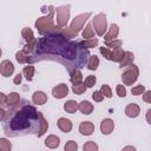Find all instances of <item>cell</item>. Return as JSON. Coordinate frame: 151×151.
<instances>
[{
  "label": "cell",
  "mask_w": 151,
  "mask_h": 151,
  "mask_svg": "<svg viewBox=\"0 0 151 151\" xmlns=\"http://www.w3.org/2000/svg\"><path fill=\"white\" fill-rule=\"evenodd\" d=\"M96 81H97L96 76H87V77L85 78L84 84H85V86H86V87H92V86H94Z\"/></svg>",
  "instance_id": "36"
},
{
  "label": "cell",
  "mask_w": 151,
  "mask_h": 151,
  "mask_svg": "<svg viewBox=\"0 0 151 151\" xmlns=\"http://www.w3.org/2000/svg\"><path fill=\"white\" fill-rule=\"evenodd\" d=\"M39 125H40V127H39L38 137H41V136L45 134V132H46L47 129H48V123H47V120L45 119V117L42 116L41 112H40V123H39Z\"/></svg>",
  "instance_id": "23"
},
{
  "label": "cell",
  "mask_w": 151,
  "mask_h": 151,
  "mask_svg": "<svg viewBox=\"0 0 151 151\" xmlns=\"http://www.w3.org/2000/svg\"><path fill=\"white\" fill-rule=\"evenodd\" d=\"M0 98H1V107L4 109V106L7 104V97H6V94L5 93H0Z\"/></svg>",
  "instance_id": "41"
},
{
  "label": "cell",
  "mask_w": 151,
  "mask_h": 151,
  "mask_svg": "<svg viewBox=\"0 0 151 151\" xmlns=\"http://www.w3.org/2000/svg\"><path fill=\"white\" fill-rule=\"evenodd\" d=\"M70 5H64L60 7H57V26L59 28H64L70 19Z\"/></svg>",
  "instance_id": "6"
},
{
  "label": "cell",
  "mask_w": 151,
  "mask_h": 151,
  "mask_svg": "<svg viewBox=\"0 0 151 151\" xmlns=\"http://www.w3.org/2000/svg\"><path fill=\"white\" fill-rule=\"evenodd\" d=\"M32 100L37 105H44L47 101V96L42 91H35L33 93V96H32Z\"/></svg>",
  "instance_id": "14"
},
{
  "label": "cell",
  "mask_w": 151,
  "mask_h": 151,
  "mask_svg": "<svg viewBox=\"0 0 151 151\" xmlns=\"http://www.w3.org/2000/svg\"><path fill=\"white\" fill-rule=\"evenodd\" d=\"M78 150V144L74 140H68L66 142L64 146V151H77Z\"/></svg>",
  "instance_id": "33"
},
{
  "label": "cell",
  "mask_w": 151,
  "mask_h": 151,
  "mask_svg": "<svg viewBox=\"0 0 151 151\" xmlns=\"http://www.w3.org/2000/svg\"><path fill=\"white\" fill-rule=\"evenodd\" d=\"M21 78H22V76H21L20 73H18V74L14 77V79H13V83H14L15 85H19V84L21 83Z\"/></svg>",
  "instance_id": "42"
},
{
  "label": "cell",
  "mask_w": 151,
  "mask_h": 151,
  "mask_svg": "<svg viewBox=\"0 0 151 151\" xmlns=\"http://www.w3.org/2000/svg\"><path fill=\"white\" fill-rule=\"evenodd\" d=\"M86 88H87V87L85 86L84 83H77V84H73V85H72V91H73V93L78 94V96L83 94V93L86 91Z\"/></svg>",
  "instance_id": "28"
},
{
  "label": "cell",
  "mask_w": 151,
  "mask_h": 151,
  "mask_svg": "<svg viewBox=\"0 0 151 151\" xmlns=\"http://www.w3.org/2000/svg\"><path fill=\"white\" fill-rule=\"evenodd\" d=\"M98 42H99L98 39L93 38V39H88V40H83L79 44H80V46L83 48H93V47H96L98 45Z\"/></svg>",
  "instance_id": "26"
},
{
  "label": "cell",
  "mask_w": 151,
  "mask_h": 151,
  "mask_svg": "<svg viewBox=\"0 0 151 151\" xmlns=\"http://www.w3.org/2000/svg\"><path fill=\"white\" fill-rule=\"evenodd\" d=\"M118 34H119V27H118V25L117 24H112L110 26L109 31L106 32V34L104 35V39H105V41L114 40V39H117Z\"/></svg>",
  "instance_id": "11"
},
{
  "label": "cell",
  "mask_w": 151,
  "mask_h": 151,
  "mask_svg": "<svg viewBox=\"0 0 151 151\" xmlns=\"http://www.w3.org/2000/svg\"><path fill=\"white\" fill-rule=\"evenodd\" d=\"M54 7L50 6V13L48 15L40 17L35 21V28L40 34H54L58 29H60L58 26L53 24V14H54Z\"/></svg>",
  "instance_id": "2"
},
{
  "label": "cell",
  "mask_w": 151,
  "mask_h": 151,
  "mask_svg": "<svg viewBox=\"0 0 151 151\" xmlns=\"http://www.w3.org/2000/svg\"><path fill=\"white\" fill-rule=\"evenodd\" d=\"M99 51H100V53L103 54V57L105 58V59H110V53H111V50L110 48H107V47H99Z\"/></svg>",
  "instance_id": "39"
},
{
  "label": "cell",
  "mask_w": 151,
  "mask_h": 151,
  "mask_svg": "<svg viewBox=\"0 0 151 151\" xmlns=\"http://www.w3.org/2000/svg\"><path fill=\"white\" fill-rule=\"evenodd\" d=\"M0 72L2 77H9L14 72V65L9 60H2L0 64Z\"/></svg>",
  "instance_id": "8"
},
{
  "label": "cell",
  "mask_w": 151,
  "mask_h": 151,
  "mask_svg": "<svg viewBox=\"0 0 151 151\" xmlns=\"http://www.w3.org/2000/svg\"><path fill=\"white\" fill-rule=\"evenodd\" d=\"M122 151H136V147H134V146H132V145H127V146L123 147V150H122Z\"/></svg>",
  "instance_id": "44"
},
{
  "label": "cell",
  "mask_w": 151,
  "mask_h": 151,
  "mask_svg": "<svg viewBox=\"0 0 151 151\" xmlns=\"http://www.w3.org/2000/svg\"><path fill=\"white\" fill-rule=\"evenodd\" d=\"M145 118H146V122H147L149 124H151V109H149V110L146 111Z\"/></svg>",
  "instance_id": "43"
},
{
  "label": "cell",
  "mask_w": 151,
  "mask_h": 151,
  "mask_svg": "<svg viewBox=\"0 0 151 151\" xmlns=\"http://www.w3.org/2000/svg\"><path fill=\"white\" fill-rule=\"evenodd\" d=\"M92 98H93V100H94V101L100 103V101H103L104 96L101 94V92H100V90H99V91H94V92L92 93Z\"/></svg>",
  "instance_id": "38"
},
{
  "label": "cell",
  "mask_w": 151,
  "mask_h": 151,
  "mask_svg": "<svg viewBox=\"0 0 151 151\" xmlns=\"http://www.w3.org/2000/svg\"><path fill=\"white\" fill-rule=\"evenodd\" d=\"M79 111L83 114H91L93 111V104H91L87 100H83L79 103Z\"/></svg>",
  "instance_id": "18"
},
{
  "label": "cell",
  "mask_w": 151,
  "mask_h": 151,
  "mask_svg": "<svg viewBox=\"0 0 151 151\" xmlns=\"http://www.w3.org/2000/svg\"><path fill=\"white\" fill-rule=\"evenodd\" d=\"M15 59L18 63L20 64H25V63H28L29 61V55L26 54L24 51H19L15 53Z\"/></svg>",
  "instance_id": "30"
},
{
  "label": "cell",
  "mask_w": 151,
  "mask_h": 151,
  "mask_svg": "<svg viewBox=\"0 0 151 151\" xmlns=\"http://www.w3.org/2000/svg\"><path fill=\"white\" fill-rule=\"evenodd\" d=\"M83 80V74L78 68H74L73 71H71L70 73V81L72 84H77V83H81Z\"/></svg>",
  "instance_id": "22"
},
{
  "label": "cell",
  "mask_w": 151,
  "mask_h": 151,
  "mask_svg": "<svg viewBox=\"0 0 151 151\" xmlns=\"http://www.w3.org/2000/svg\"><path fill=\"white\" fill-rule=\"evenodd\" d=\"M83 151H98V145L93 140H88L84 144Z\"/></svg>",
  "instance_id": "32"
},
{
  "label": "cell",
  "mask_w": 151,
  "mask_h": 151,
  "mask_svg": "<svg viewBox=\"0 0 151 151\" xmlns=\"http://www.w3.org/2000/svg\"><path fill=\"white\" fill-rule=\"evenodd\" d=\"M138 76H139L138 66L134 65V64H131L130 66L126 67V70L122 74L123 84L124 85H132V84H134L137 81V79H138Z\"/></svg>",
  "instance_id": "3"
},
{
  "label": "cell",
  "mask_w": 151,
  "mask_h": 151,
  "mask_svg": "<svg viewBox=\"0 0 151 151\" xmlns=\"http://www.w3.org/2000/svg\"><path fill=\"white\" fill-rule=\"evenodd\" d=\"M19 101H20V96H19V93L12 92V93H9V94L7 96V104H6V105H7L8 107H13V106L18 105Z\"/></svg>",
  "instance_id": "19"
},
{
  "label": "cell",
  "mask_w": 151,
  "mask_h": 151,
  "mask_svg": "<svg viewBox=\"0 0 151 151\" xmlns=\"http://www.w3.org/2000/svg\"><path fill=\"white\" fill-rule=\"evenodd\" d=\"M99 66V59L96 54L93 55H90V59H88V63H87V68L88 70H97Z\"/></svg>",
  "instance_id": "27"
},
{
  "label": "cell",
  "mask_w": 151,
  "mask_h": 151,
  "mask_svg": "<svg viewBox=\"0 0 151 151\" xmlns=\"http://www.w3.org/2000/svg\"><path fill=\"white\" fill-rule=\"evenodd\" d=\"M143 100H144L145 103L151 104V91H146V92H144V94H143Z\"/></svg>",
  "instance_id": "40"
},
{
  "label": "cell",
  "mask_w": 151,
  "mask_h": 151,
  "mask_svg": "<svg viewBox=\"0 0 151 151\" xmlns=\"http://www.w3.org/2000/svg\"><path fill=\"white\" fill-rule=\"evenodd\" d=\"M40 112H38L33 106L25 105L20 111L15 113V116L11 120V129L12 130H24L27 129L31 122L34 118H39Z\"/></svg>",
  "instance_id": "1"
},
{
  "label": "cell",
  "mask_w": 151,
  "mask_h": 151,
  "mask_svg": "<svg viewBox=\"0 0 151 151\" xmlns=\"http://www.w3.org/2000/svg\"><path fill=\"white\" fill-rule=\"evenodd\" d=\"M139 113H140V107H139V105H137V104H134V103H131V104L126 105V107H125V114H126L127 117H130V118H136V117L139 116Z\"/></svg>",
  "instance_id": "10"
},
{
  "label": "cell",
  "mask_w": 151,
  "mask_h": 151,
  "mask_svg": "<svg viewBox=\"0 0 151 151\" xmlns=\"http://www.w3.org/2000/svg\"><path fill=\"white\" fill-rule=\"evenodd\" d=\"M92 24L94 26V31L99 37H103L106 34V29H107V21H106V15L104 13H98L97 15H94Z\"/></svg>",
  "instance_id": "4"
},
{
  "label": "cell",
  "mask_w": 151,
  "mask_h": 151,
  "mask_svg": "<svg viewBox=\"0 0 151 151\" xmlns=\"http://www.w3.org/2000/svg\"><path fill=\"white\" fill-rule=\"evenodd\" d=\"M83 38H85V40H88V39H93L94 37V31L92 28V25L91 24H87L86 27L83 29V33H81Z\"/></svg>",
  "instance_id": "25"
},
{
  "label": "cell",
  "mask_w": 151,
  "mask_h": 151,
  "mask_svg": "<svg viewBox=\"0 0 151 151\" xmlns=\"http://www.w3.org/2000/svg\"><path fill=\"white\" fill-rule=\"evenodd\" d=\"M94 131V125L91 122H83L79 125V132L84 136H90Z\"/></svg>",
  "instance_id": "12"
},
{
  "label": "cell",
  "mask_w": 151,
  "mask_h": 151,
  "mask_svg": "<svg viewBox=\"0 0 151 151\" xmlns=\"http://www.w3.org/2000/svg\"><path fill=\"white\" fill-rule=\"evenodd\" d=\"M133 59H134L133 53L130 52V51H126V52H125V57H124L123 61L120 63V66H119V67H120V68H124V67L130 66V65L133 63Z\"/></svg>",
  "instance_id": "21"
},
{
  "label": "cell",
  "mask_w": 151,
  "mask_h": 151,
  "mask_svg": "<svg viewBox=\"0 0 151 151\" xmlns=\"http://www.w3.org/2000/svg\"><path fill=\"white\" fill-rule=\"evenodd\" d=\"M57 124H58V127H59L63 132H65V133H68V132H71V130H72V123H71V120L67 119V118H59Z\"/></svg>",
  "instance_id": "15"
},
{
  "label": "cell",
  "mask_w": 151,
  "mask_h": 151,
  "mask_svg": "<svg viewBox=\"0 0 151 151\" xmlns=\"http://www.w3.org/2000/svg\"><path fill=\"white\" fill-rule=\"evenodd\" d=\"M144 92H145V86H144V85H137V86L132 87V90H131V93H132L133 96L144 94Z\"/></svg>",
  "instance_id": "35"
},
{
  "label": "cell",
  "mask_w": 151,
  "mask_h": 151,
  "mask_svg": "<svg viewBox=\"0 0 151 151\" xmlns=\"http://www.w3.org/2000/svg\"><path fill=\"white\" fill-rule=\"evenodd\" d=\"M12 143L6 138H0V151H11Z\"/></svg>",
  "instance_id": "31"
},
{
  "label": "cell",
  "mask_w": 151,
  "mask_h": 151,
  "mask_svg": "<svg viewBox=\"0 0 151 151\" xmlns=\"http://www.w3.org/2000/svg\"><path fill=\"white\" fill-rule=\"evenodd\" d=\"M21 35H22V38L25 39L26 44H32V42L38 41V40L34 38L33 32H32V29H31L29 27H24V28L21 29Z\"/></svg>",
  "instance_id": "16"
},
{
  "label": "cell",
  "mask_w": 151,
  "mask_h": 151,
  "mask_svg": "<svg viewBox=\"0 0 151 151\" xmlns=\"http://www.w3.org/2000/svg\"><path fill=\"white\" fill-rule=\"evenodd\" d=\"M34 71H35V68H34L33 65H27V66L24 67V70H22V74L25 76V78H26L28 81H31V80L33 79Z\"/></svg>",
  "instance_id": "24"
},
{
  "label": "cell",
  "mask_w": 151,
  "mask_h": 151,
  "mask_svg": "<svg viewBox=\"0 0 151 151\" xmlns=\"http://www.w3.org/2000/svg\"><path fill=\"white\" fill-rule=\"evenodd\" d=\"M105 47H107V48H110V50L122 48V40H119V39H114V40L105 41Z\"/></svg>",
  "instance_id": "29"
},
{
  "label": "cell",
  "mask_w": 151,
  "mask_h": 151,
  "mask_svg": "<svg viewBox=\"0 0 151 151\" xmlns=\"http://www.w3.org/2000/svg\"><path fill=\"white\" fill-rule=\"evenodd\" d=\"M59 144H60V139L55 134H50L45 139V145L47 147H50V149H55V147L59 146Z\"/></svg>",
  "instance_id": "17"
},
{
  "label": "cell",
  "mask_w": 151,
  "mask_h": 151,
  "mask_svg": "<svg viewBox=\"0 0 151 151\" xmlns=\"http://www.w3.org/2000/svg\"><path fill=\"white\" fill-rule=\"evenodd\" d=\"M125 57V51L123 48H117V50H111V53H110V59L109 60H112V61H116V63H122L123 59Z\"/></svg>",
  "instance_id": "13"
},
{
  "label": "cell",
  "mask_w": 151,
  "mask_h": 151,
  "mask_svg": "<svg viewBox=\"0 0 151 151\" xmlns=\"http://www.w3.org/2000/svg\"><path fill=\"white\" fill-rule=\"evenodd\" d=\"M64 110L67 113H74L77 110H79V104L76 100H67L64 104Z\"/></svg>",
  "instance_id": "20"
},
{
  "label": "cell",
  "mask_w": 151,
  "mask_h": 151,
  "mask_svg": "<svg viewBox=\"0 0 151 151\" xmlns=\"http://www.w3.org/2000/svg\"><path fill=\"white\" fill-rule=\"evenodd\" d=\"M116 92H117L118 97L124 98V97L126 96V87H125L124 85H122V84H118L117 87H116Z\"/></svg>",
  "instance_id": "37"
},
{
  "label": "cell",
  "mask_w": 151,
  "mask_h": 151,
  "mask_svg": "<svg viewBox=\"0 0 151 151\" xmlns=\"http://www.w3.org/2000/svg\"><path fill=\"white\" fill-rule=\"evenodd\" d=\"M100 92H101V94H103L104 97H106V98H111V97H112L111 87H110L109 85H106V84L101 85V87H100Z\"/></svg>",
  "instance_id": "34"
},
{
  "label": "cell",
  "mask_w": 151,
  "mask_h": 151,
  "mask_svg": "<svg viewBox=\"0 0 151 151\" xmlns=\"http://www.w3.org/2000/svg\"><path fill=\"white\" fill-rule=\"evenodd\" d=\"M114 129V123L110 118H105L100 123V131L103 134H110Z\"/></svg>",
  "instance_id": "9"
},
{
  "label": "cell",
  "mask_w": 151,
  "mask_h": 151,
  "mask_svg": "<svg viewBox=\"0 0 151 151\" xmlns=\"http://www.w3.org/2000/svg\"><path fill=\"white\" fill-rule=\"evenodd\" d=\"M52 94H53V97L57 98V99H63V98H65V97L68 94V87H67V85L64 84V83H61V84L54 86V87L52 88Z\"/></svg>",
  "instance_id": "7"
},
{
  "label": "cell",
  "mask_w": 151,
  "mask_h": 151,
  "mask_svg": "<svg viewBox=\"0 0 151 151\" xmlns=\"http://www.w3.org/2000/svg\"><path fill=\"white\" fill-rule=\"evenodd\" d=\"M90 15H91V12L81 13V14L76 15L74 19L72 20L71 25H70V29H71L76 35H78V33L84 28V25H85V22L87 21V19L90 18Z\"/></svg>",
  "instance_id": "5"
}]
</instances>
